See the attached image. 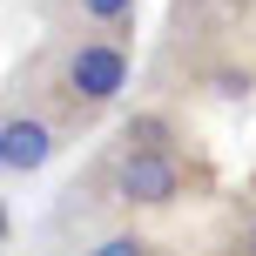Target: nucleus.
<instances>
[{"label": "nucleus", "mask_w": 256, "mask_h": 256, "mask_svg": "<svg viewBox=\"0 0 256 256\" xmlns=\"http://www.w3.org/2000/svg\"><path fill=\"white\" fill-rule=\"evenodd\" d=\"M115 196L128 209H168L182 196V182H189V168H182V155L162 142V122H135L128 128V148L115 155Z\"/></svg>", "instance_id": "obj_1"}, {"label": "nucleus", "mask_w": 256, "mask_h": 256, "mask_svg": "<svg viewBox=\"0 0 256 256\" xmlns=\"http://www.w3.org/2000/svg\"><path fill=\"white\" fill-rule=\"evenodd\" d=\"M128 88V48L108 34H88L74 40V48L61 54V94L74 102V115H102V108H115Z\"/></svg>", "instance_id": "obj_2"}, {"label": "nucleus", "mask_w": 256, "mask_h": 256, "mask_svg": "<svg viewBox=\"0 0 256 256\" xmlns=\"http://www.w3.org/2000/svg\"><path fill=\"white\" fill-rule=\"evenodd\" d=\"M0 162H7V176H40L54 162V128L40 115H7L0 122Z\"/></svg>", "instance_id": "obj_3"}, {"label": "nucleus", "mask_w": 256, "mask_h": 256, "mask_svg": "<svg viewBox=\"0 0 256 256\" xmlns=\"http://www.w3.org/2000/svg\"><path fill=\"white\" fill-rule=\"evenodd\" d=\"M81 20H102V27H128L135 20V0H74Z\"/></svg>", "instance_id": "obj_4"}, {"label": "nucleus", "mask_w": 256, "mask_h": 256, "mask_svg": "<svg viewBox=\"0 0 256 256\" xmlns=\"http://www.w3.org/2000/svg\"><path fill=\"white\" fill-rule=\"evenodd\" d=\"M88 256H155V243H148V236H135V230H122V236H102Z\"/></svg>", "instance_id": "obj_5"}, {"label": "nucleus", "mask_w": 256, "mask_h": 256, "mask_svg": "<svg viewBox=\"0 0 256 256\" xmlns=\"http://www.w3.org/2000/svg\"><path fill=\"white\" fill-rule=\"evenodd\" d=\"M236 256H256V222H250L243 236H236Z\"/></svg>", "instance_id": "obj_6"}, {"label": "nucleus", "mask_w": 256, "mask_h": 256, "mask_svg": "<svg viewBox=\"0 0 256 256\" xmlns=\"http://www.w3.org/2000/svg\"><path fill=\"white\" fill-rule=\"evenodd\" d=\"M0 236H7V216H0Z\"/></svg>", "instance_id": "obj_7"}, {"label": "nucleus", "mask_w": 256, "mask_h": 256, "mask_svg": "<svg viewBox=\"0 0 256 256\" xmlns=\"http://www.w3.org/2000/svg\"><path fill=\"white\" fill-rule=\"evenodd\" d=\"M0 176H7V162H0Z\"/></svg>", "instance_id": "obj_8"}]
</instances>
